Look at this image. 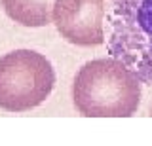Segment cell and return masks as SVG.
Wrapping results in <instances>:
<instances>
[{
    "instance_id": "6da1fadb",
    "label": "cell",
    "mask_w": 152,
    "mask_h": 146,
    "mask_svg": "<svg viewBox=\"0 0 152 146\" xmlns=\"http://www.w3.org/2000/svg\"><path fill=\"white\" fill-rule=\"evenodd\" d=\"M72 102L84 118H131L141 105V80L114 57L88 61L74 76Z\"/></svg>"
},
{
    "instance_id": "7a4b0ae2",
    "label": "cell",
    "mask_w": 152,
    "mask_h": 146,
    "mask_svg": "<svg viewBox=\"0 0 152 146\" xmlns=\"http://www.w3.org/2000/svg\"><path fill=\"white\" fill-rule=\"evenodd\" d=\"M107 21L110 57L152 86V0H110Z\"/></svg>"
},
{
    "instance_id": "3957f363",
    "label": "cell",
    "mask_w": 152,
    "mask_h": 146,
    "mask_svg": "<svg viewBox=\"0 0 152 146\" xmlns=\"http://www.w3.org/2000/svg\"><path fill=\"white\" fill-rule=\"evenodd\" d=\"M53 86L55 70L38 51L15 49L0 57V110H32L50 97Z\"/></svg>"
},
{
    "instance_id": "277c9868",
    "label": "cell",
    "mask_w": 152,
    "mask_h": 146,
    "mask_svg": "<svg viewBox=\"0 0 152 146\" xmlns=\"http://www.w3.org/2000/svg\"><path fill=\"white\" fill-rule=\"evenodd\" d=\"M104 0H55L51 23L61 38L78 48L104 44Z\"/></svg>"
},
{
    "instance_id": "5b68a950",
    "label": "cell",
    "mask_w": 152,
    "mask_h": 146,
    "mask_svg": "<svg viewBox=\"0 0 152 146\" xmlns=\"http://www.w3.org/2000/svg\"><path fill=\"white\" fill-rule=\"evenodd\" d=\"M55 0H0L6 15L23 27H46L51 23Z\"/></svg>"
},
{
    "instance_id": "8992f818",
    "label": "cell",
    "mask_w": 152,
    "mask_h": 146,
    "mask_svg": "<svg viewBox=\"0 0 152 146\" xmlns=\"http://www.w3.org/2000/svg\"><path fill=\"white\" fill-rule=\"evenodd\" d=\"M150 116H152V110H150Z\"/></svg>"
}]
</instances>
